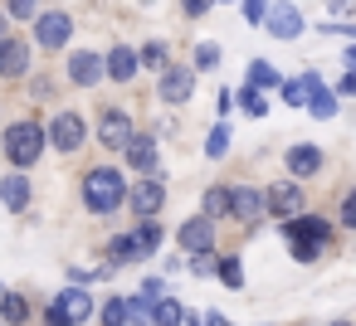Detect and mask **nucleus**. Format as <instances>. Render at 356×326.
<instances>
[{"instance_id": "nucleus-13", "label": "nucleus", "mask_w": 356, "mask_h": 326, "mask_svg": "<svg viewBox=\"0 0 356 326\" xmlns=\"http://www.w3.org/2000/svg\"><path fill=\"white\" fill-rule=\"evenodd\" d=\"M264 200H268V209H273V214H283V219L302 214V190H298V180H283V185H273Z\"/></svg>"}, {"instance_id": "nucleus-6", "label": "nucleus", "mask_w": 356, "mask_h": 326, "mask_svg": "<svg viewBox=\"0 0 356 326\" xmlns=\"http://www.w3.org/2000/svg\"><path fill=\"white\" fill-rule=\"evenodd\" d=\"M83 137H88V127H83V117H79V112H59V117L49 122V141H54L59 151H79V146H83Z\"/></svg>"}, {"instance_id": "nucleus-39", "label": "nucleus", "mask_w": 356, "mask_h": 326, "mask_svg": "<svg viewBox=\"0 0 356 326\" xmlns=\"http://www.w3.org/2000/svg\"><path fill=\"white\" fill-rule=\"evenodd\" d=\"M191 268H195V277H205V273H215V258H210V253H195Z\"/></svg>"}, {"instance_id": "nucleus-14", "label": "nucleus", "mask_w": 356, "mask_h": 326, "mask_svg": "<svg viewBox=\"0 0 356 326\" xmlns=\"http://www.w3.org/2000/svg\"><path fill=\"white\" fill-rule=\"evenodd\" d=\"M25 69H30V44L0 40V78H20Z\"/></svg>"}, {"instance_id": "nucleus-40", "label": "nucleus", "mask_w": 356, "mask_h": 326, "mask_svg": "<svg viewBox=\"0 0 356 326\" xmlns=\"http://www.w3.org/2000/svg\"><path fill=\"white\" fill-rule=\"evenodd\" d=\"M142 292H147V302H156V297H166V282H161V277H147Z\"/></svg>"}, {"instance_id": "nucleus-35", "label": "nucleus", "mask_w": 356, "mask_h": 326, "mask_svg": "<svg viewBox=\"0 0 356 326\" xmlns=\"http://www.w3.org/2000/svg\"><path fill=\"white\" fill-rule=\"evenodd\" d=\"M127 311H132V321H137V326H152V302H147V297L127 302Z\"/></svg>"}, {"instance_id": "nucleus-30", "label": "nucleus", "mask_w": 356, "mask_h": 326, "mask_svg": "<svg viewBox=\"0 0 356 326\" xmlns=\"http://www.w3.org/2000/svg\"><path fill=\"white\" fill-rule=\"evenodd\" d=\"M98 316H103V326H127V321H132V311H127V297H113V302H108Z\"/></svg>"}, {"instance_id": "nucleus-24", "label": "nucleus", "mask_w": 356, "mask_h": 326, "mask_svg": "<svg viewBox=\"0 0 356 326\" xmlns=\"http://www.w3.org/2000/svg\"><path fill=\"white\" fill-rule=\"evenodd\" d=\"M181 321H186V311H181L171 297H156V302H152V326H181Z\"/></svg>"}, {"instance_id": "nucleus-7", "label": "nucleus", "mask_w": 356, "mask_h": 326, "mask_svg": "<svg viewBox=\"0 0 356 326\" xmlns=\"http://www.w3.org/2000/svg\"><path fill=\"white\" fill-rule=\"evenodd\" d=\"M264 25L273 30V40H298L302 35V15H298V6H288V0H273Z\"/></svg>"}, {"instance_id": "nucleus-8", "label": "nucleus", "mask_w": 356, "mask_h": 326, "mask_svg": "<svg viewBox=\"0 0 356 326\" xmlns=\"http://www.w3.org/2000/svg\"><path fill=\"white\" fill-rule=\"evenodd\" d=\"M181 248H186V253H210V248H215V219H205V214L186 219V224H181Z\"/></svg>"}, {"instance_id": "nucleus-29", "label": "nucleus", "mask_w": 356, "mask_h": 326, "mask_svg": "<svg viewBox=\"0 0 356 326\" xmlns=\"http://www.w3.org/2000/svg\"><path fill=\"white\" fill-rule=\"evenodd\" d=\"M215 273H220V282H225V287H234V292L244 287V268H239V258H220V263H215Z\"/></svg>"}, {"instance_id": "nucleus-48", "label": "nucleus", "mask_w": 356, "mask_h": 326, "mask_svg": "<svg viewBox=\"0 0 356 326\" xmlns=\"http://www.w3.org/2000/svg\"><path fill=\"white\" fill-rule=\"evenodd\" d=\"M337 326H346V321H337Z\"/></svg>"}, {"instance_id": "nucleus-41", "label": "nucleus", "mask_w": 356, "mask_h": 326, "mask_svg": "<svg viewBox=\"0 0 356 326\" xmlns=\"http://www.w3.org/2000/svg\"><path fill=\"white\" fill-rule=\"evenodd\" d=\"M44 326H79V321H74V316H64L59 307H49V311H44Z\"/></svg>"}, {"instance_id": "nucleus-44", "label": "nucleus", "mask_w": 356, "mask_h": 326, "mask_svg": "<svg viewBox=\"0 0 356 326\" xmlns=\"http://www.w3.org/2000/svg\"><path fill=\"white\" fill-rule=\"evenodd\" d=\"M322 35H346V40H356V25H322Z\"/></svg>"}, {"instance_id": "nucleus-25", "label": "nucleus", "mask_w": 356, "mask_h": 326, "mask_svg": "<svg viewBox=\"0 0 356 326\" xmlns=\"http://www.w3.org/2000/svg\"><path fill=\"white\" fill-rule=\"evenodd\" d=\"M234 98H239V108H244L249 117H264V112H268V98H264V88H249V83H244Z\"/></svg>"}, {"instance_id": "nucleus-42", "label": "nucleus", "mask_w": 356, "mask_h": 326, "mask_svg": "<svg viewBox=\"0 0 356 326\" xmlns=\"http://www.w3.org/2000/svg\"><path fill=\"white\" fill-rule=\"evenodd\" d=\"M181 6H186V15H191V20H200V15L215 6V0H181Z\"/></svg>"}, {"instance_id": "nucleus-23", "label": "nucleus", "mask_w": 356, "mask_h": 326, "mask_svg": "<svg viewBox=\"0 0 356 326\" xmlns=\"http://www.w3.org/2000/svg\"><path fill=\"white\" fill-rule=\"evenodd\" d=\"M312 78H317V74H302V78H288V83H283V103H288V108H307V93H312Z\"/></svg>"}, {"instance_id": "nucleus-28", "label": "nucleus", "mask_w": 356, "mask_h": 326, "mask_svg": "<svg viewBox=\"0 0 356 326\" xmlns=\"http://www.w3.org/2000/svg\"><path fill=\"white\" fill-rule=\"evenodd\" d=\"M137 243H142V258H147V253H156V248H161V224H156V219H142Z\"/></svg>"}, {"instance_id": "nucleus-18", "label": "nucleus", "mask_w": 356, "mask_h": 326, "mask_svg": "<svg viewBox=\"0 0 356 326\" xmlns=\"http://www.w3.org/2000/svg\"><path fill=\"white\" fill-rule=\"evenodd\" d=\"M0 205H6V209H25L30 205V180L25 175H0Z\"/></svg>"}, {"instance_id": "nucleus-11", "label": "nucleus", "mask_w": 356, "mask_h": 326, "mask_svg": "<svg viewBox=\"0 0 356 326\" xmlns=\"http://www.w3.org/2000/svg\"><path fill=\"white\" fill-rule=\"evenodd\" d=\"M103 74H108V64H103L98 54H88V49H79V54L69 59V78H74L79 88H93Z\"/></svg>"}, {"instance_id": "nucleus-4", "label": "nucleus", "mask_w": 356, "mask_h": 326, "mask_svg": "<svg viewBox=\"0 0 356 326\" xmlns=\"http://www.w3.org/2000/svg\"><path fill=\"white\" fill-rule=\"evenodd\" d=\"M69 35H74V20H69L64 10L35 15V40H40V49H64V44H69Z\"/></svg>"}, {"instance_id": "nucleus-47", "label": "nucleus", "mask_w": 356, "mask_h": 326, "mask_svg": "<svg viewBox=\"0 0 356 326\" xmlns=\"http://www.w3.org/2000/svg\"><path fill=\"white\" fill-rule=\"evenodd\" d=\"M346 64H351V69H356V49H346Z\"/></svg>"}, {"instance_id": "nucleus-33", "label": "nucleus", "mask_w": 356, "mask_h": 326, "mask_svg": "<svg viewBox=\"0 0 356 326\" xmlns=\"http://www.w3.org/2000/svg\"><path fill=\"white\" fill-rule=\"evenodd\" d=\"M205 151H210V156L220 161V156L229 151V127H215V132H210V141H205Z\"/></svg>"}, {"instance_id": "nucleus-26", "label": "nucleus", "mask_w": 356, "mask_h": 326, "mask_svg": "<svg viewBox=\"0 0 356 326\" xmlns=\"http://www.w3.org/2000/svg\"><path fill=\"white\" fill-rule=\"evenodd\" d=\"M278 83H283V78H278V69H273V64H264V59H259V64H249V88H278Z\"/></svg>"}, {"instance_id": "nucleus-31", "label": "nucleus", "mask_w": 356, "mask_h": 326, "mask_svg": "<svg viewBox=\"0 0 356 326\" xmlns=\"http://www.w3.org/2000/svg\"><path fill=\"white\" fill-rule=\"evenodd\" d=\"M215 64H220V44H210V40L195 44V74H210Z\"/></svg>"}, {"instance_id": "nucleus-19", "label": "nucleus", "mask_w": 356, "mask_h": 326, "mask_svg": "<svg viewBox=\"0 0 356 326\" xmlns=\"http://www.w3.org/2000/svg\"><path fill=\"white\" fill-rule=\"evenodd\" d=\"M142 69V59H137V49H113L108 54V78H118V83H127L132 74Z\"/></svg>"}, {"instance_id": "nucleus-34", "label": "nucleus", "mask_w": 356, "mask_h": 326, "mask_svg": "<svg viewBox=\"0 0 356 326\" xmlns=\"http://www.w3.org/2000/svg\"><path fill=\"white\" fill-rule=\"evenodd\" d=\"M244 20L249 25H264L268 20V0H244Z\"/></svg>"}, {"instance_id": "nucleus-38", "label": "nucleus", "mask_w": 356, "mask_h": 326, "mask_svg": "<svg viewBox=\"0 0 356 326\" xmlns=\"http://www.w3.org/2000/svg\"><path fill=\"white\" fill-rule=\"evenodd\" d=\"M341 224H346V229H356V190L341 200Z\"/></svg>"}, {"instance_id": "nucleus-16", "label": "nucleus", "mask_w": 356, "mask_h": 326, "mask_svg": "<svg viewBox=\"0 0 356 326\" xmlns=\"http://www.w3.org/2000/svg\"><path fill=\"white\" fill-rule=\"evenodd\" d=\"M322 171V151L317 146H293L288 151V175L293 180H307V175H317Z\"/></svg>"}, {"instance_id": "nucleus-5", "label": "nucleus", "mask_w": 356, "mask_h": 326, "mask_svg": "<svg viewBox=\"0 0 356 326\" xmlns=\"http://www.w3.org/2000/svg\"><path fill=\"white\" fill-rule=\"evenodd\" d=\"M191 88H195V69H176V64H166V69H161V88H156V98H166L171 108H181V103L191 98Z\"/></svg>"}, {"instance_id": "nucleus-43", "label": "nucleus", "mask_w": 356, "mask_h": 326, "mask_svg": "<svg viewBox=\"0 0 356 326\" xmlns=\"http://www.w3.org/2000/svg\"><path fill=\"white\" fill-rule=\"evenodd\" d=\"M337 98H356V74H346V78L337 83Z\"/></svg>"}, {"instance_id": "nucleus-20", "label": "nucleus", "mask_w": 356, "mask_h": 326, "mask_svg": "<svg viewBox=\"0 0 356 326\" xmlns=\"http://www.w3.org/2000/svg\"><path fill=\"white\" fill-rule=\"evenodd\" d=\"M137 258H142L137 234H118V239L108 243V268H118V263H137Z\"/></svg>"}, {"instance_id": "nucleus-9", "label": "nucleus", "mask_w": 356, "mask_h": 326, "mask_svg": "<svg viewBox=\"0 0 356 326\" xmlns=\"http://www.w3.org/2000/svg\"><path fill=\"white\" fill-rule=\"evenodd\" d=\"M264 209H268V200H264V195H259L254 185H234V190H229V214H234V219L254 224V219H259Z\"/></svg>"}, {"instance_id": "nucleus-32", "label": "nucleus", "mask_w": 356, "mask_h": 326, "mask_svg": "<svg viewBox=\"0 0 356 326\" xmlns=\"http://www.w3.org/2000/svg\"><path fill=\"white\" fill-rule=\"evenodd\" d=\"M137 59H142L147 69H166V44H161V40H152L147 49H137Z\"/></svg>"}, {"instance_id": "nucleus-2", "label": "nucleus", "mask_w": 356, "mask_h": 326, "mask_svg": "<svg viewBox=\"0 0 356 326\" xmlns=\"http://www.w3.org/2000/svg\"><path fill=\"white\" fill-rule=\"evenodd\" d=\"M283 234H288V248H293L298 263H312V258L327 248V224H322V219L293 214V219H283Z\"/></svg>"}, {"instance_id": "nucleus-22", "label": "nucleus", "mask_w": 356, "mask_h": 326, "mask_svg": "<svg viewBox=\"0 0 356 326\" xmlns=\"http://www.w3.org/2000/svg\"><path fill=\"white\" fill-rule=\"evenodd\" d=\"M0 316H6L10 326H25L30 321V302L20 292H0Z\"/></svg>"}, {"instance_id": "nucleus-15", "label": "nucleus", "mask_w": 356, "mask_h": 326, "mask_svg": "<svg viewBox=\"0 0 356 326\" xmlns=\"http://www.w3.org/2000/svg\"><path fill=\"white\" fill-rule=\"evenodd\" d=\"M122 151H127V166H132V171H142V175L156 171V137H137V132H132V141H127Z\"/></svg>"}, {"instance_id": "nucleus-1", "label": "nucleus", "mask_w": 356, "mask_h": 326, "mask_svg": "<svg viewBox=\"0 0 356 326\" xmlns=\"http://www.w3.org/2000/svg\"><path fill=\"white\" fill-rule=\"evenodd\" d=\"M122 195H127V185H122V175H118V171L98 166V171H88V175H83V205H88L93 214H113V209L122 205Z\"/></svg>"}, {"instance_id": "nucleus-37", "label": "nucleus", "mask_w": 356, "mask_h": 326, "mask_svg": "<svg viewBox=\"0 0 356 326\" xmlns=\"http://www.w3.org/2000/svg\"><path fill=\"white\" fill-rule=\"evenodd\" d=\"M74 282H93V277H108V268H69Z\"/></svg>"}, {"instance_id": "nucleus-12", "label": "nucleus", "mask_w": 356, "mask_h": 326, "mask_svg": "<svg viewBox=\"0 0 356 326\" xmlns=\"http://www.w3.org/2000/svg\"><path fill=\"white\" fill-rule=\"evenodd\" d=\"M98 141L113 146V151L127 146V141H132V117H127V112H103V122H98Z\"/></svg>"}, {"instance_id": "nucleus-10", "label": "nucleus", "mask_w": 356, "mask_h": 326, "mask_svg": "<svg viewBox=\"0 0 356 326\" xmlns=\"http://www.w3.org/2000/svg\"><path fill=\"white\" fill-rule=\"evenodd\" d=\"M166 205V185L156 180V175H147L137 190H132V209L142 214V219H156V209Z\"/></svg>"}, {"instance_id": "nucleus-17", "label": "nucleus", "mask_w": 356, "mask_h": 326, "mask_svg": "<svg viewBox=\"0 0 356 326\" xmlns=\"http://www.w3.org/2000/svg\"><path fill=\"white\" fill-rule=\"evenodd\" d=\"M64 316H74V321H88L93 316V297L83 292V287H69V292H59V302H54Z\"/></svg>"}, {"instance_id": "nucleus-27", "label": "nucleus", "mask_w": 356, "mask_h": 326, "mask_svg": "<svg viewBox=\"0 0 356 326\" xmlns=\"http://www.w3.org/2000/svg\"><path fill=\"white\" fill-rule=\"evenodd\" d=\"M229 214V190H205V219H225Z\"/></svg>"}, {"instance_id": "nucleus-3", "label": "nucleus", "mask_w": 356, "mask_h": 326, "mask_svg": "<svg viewBox=\"0 0 356 326\" xmlns=\"http://www.w3.org/2000/svg\"><path fill=\"white\" fill-rule=\"evenodd\" d=\"M44 141H49V132H40L35 122H15V127L6 132V156H10V166H35L40 151H44Z\"/></svg>"}, {"instance_id": "nucleus-36", "label": "nucleus", "mask_w": 356, "mask_h": 326, "mask_svg": "<svg viewBox=\"0 0 356 326\" xmlns=\"http://www.w3.org/2000/svg\"><path fill=\"white\" fill-rule=\"evenodd\" d=\"M10 15L15 20H35L40 15V0H10Z\"/></svg>"}, {"instance_id": "nucleus-46", "label": "nucleus", "mask_w": 356, "mask_h": 326, "mask_svg": "<svg viewBox=\"0 0 356 326\" xmlns=\"http://www.w3.org/2000/svg\"><path fill=\"white\" fill-rule=\"evenodd\" d=\"M181 326H205V316H186V321H181Z\"/></svg>"}, {"instance_id": "nucleus-21", "label": "nucleus", "mask_w": 356, "mask_h": 326, "mask_svg": "<svg viewBox=\"0 0 356 326\" xmlns=\"http://www.w3.org/2000/svg\"><path fill=\"white\" fill-rule=\"evenodd\" d=\"M307 108H312V117H322V122H327V117L337 112V93H332V88H322V78H312V93H307Z\"/></svg>"}, {"instance_id": "nucleus-45", "label": "nucleus", "mask_w": 356, "mask_h": 326, "mask_svg": "<svg viewBox=\"0 0 356 326\" xmlns=\"http://www.w3.org/2000/svg\"><path fill=\"white\" fill-rule=\"evenodd\" d=\"M205 326H229V321H225L220 311H210V316H205Z\"/></svg>"}]
</instances>
